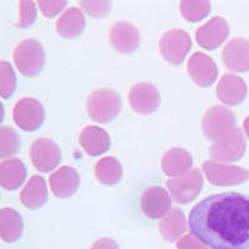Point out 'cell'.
I'll return each mask as SVG.
<instances>
[{
  "label": "cell",
  "mask_w": 249,
  "mask_h": 249,
  "mask_svg": "<svg viewBox=\"0 0 249 249\" xmlns=\"http://www.w3.org/2000/svg\"><path fill=\"white\" fill-rule=\"evenodd\" d=\"M192 234L212 249H249V196L212 195L191 210Z\"/></svg>",
  "instance_id": "1"
},
{
  "label": "cell",
  "mask_w": 249,
  "mask_h": 249,
  "mask_svg": "<svg viewBox=\"0 0 249 249\" xmlns=\"http://www.w3.org/2000/svg\"><path fill=\"white\" fill-rule=\"evenodd\" d=\"M121 97L112 89H97L89 95L86 111L92 121L108 124L116 119L121 111Z\"/></svg>",
  "instance_id": "2"
},
{
  "label": "cell",
  "mask_w": 249,
  "mask_h": 249,
  "mask_svg": "<svg viewBox=\"0 0 249 249\" xmlns=\"http://www.w3.org/2000/svg\"><path fill=\"white\" fill-rule=\"evenodd\" d=\"M46 56L43 45L36 39H25L20 41L14 50V62L20 74L34 77L43 71Z\"/></svg>",
  "instance_id": "3"
},
{
  "label": "cell",
  "mask_w": 249,
  "mask_h": 249,
  "mask_svg": "<svg viewBox=\"0 0 249 249\" xmlns=\"http://www.w3.org/2000/svg\"><path fill=\"white\" fill-rule=\"evenodd\" d=\"M235 128V115L224 106L208 108L202 119V131L211 141L217 142Z\"/></svg>",
  "instance_id": "4"
},
{
  "label": "cell",
  "mask_w": 249,
  "mask_h": 249,
  "mask_svg": "<svg viewBox=\"0 0 249 249\" xmlns=\"http://www.w3.org/2000/svg\"><path fill=\"white\" fill-rule=\"evenodd\" d=\"M192 48L188 33L182 29H171L160 39L159 49L163 59L171 65H181Z\"/></svg>",
  "instance_id": "5"
},
{
  "label": "cell",
  "mask_w": 249,
  "mask_h": 249,
  "mask_svg": "<svg viewBox=\"0 0 249 249\" xmlns=\"http://www.w3.org/2000/svg\"><path fill=\"white\" fill-rule=\"evenodd\" d=\"M203 184V175L199 168H192L184 175L166 182L170 195L178 204H187L197 198Z\"/></svg>",
  "instance_id": "6"
},
{
  "label": "cell",
  "mask_w": 249,
  "mask_h": 249,
  "mask_svg": "<svg viewBox=\"0 0 249 249\" xmlns=\"http://www.w3.org/2000/svg\"><path fill=\"white\" fill-rule=\"evenodd\" d=\"M13 120L18 127L25 132H34L45 121V108L35 97H24L15 104Z\"/></svg>",
  "instance_id": "7"
},
{
  "label": "cell",
  "mask_w": 249,
  "mask_h": 249,
  "mask_svg": "<svg viewBox=\"0 0 249 249\" xmlns=\"http://www.w3.org/2000/svg\"><path fill=\"white\" fill-rule=\"evenodd\" d=\"M247 142L241 128L235 127L210 147L211 159L215 162H238L246 152Z\"/></svg>",
  "instance_id": "8"
},
{
  "label": "cell",
  "mask_w": 249,
  "mask_h": 249,
  "mask_svg": "<svg viewBox=\"0 0 249 249\" xmlns=\"http://www.w3.org/2000/svg\"><path fill=\"white\" fill-rule=\"evenodd\" d=\"M202 171L208 182L214 186H238L249 179V171L246 168L215 161H204Z\"/></svg>",
  "instance_id": "9"
},
{
  "label": "cell",
  "mask_w": 249,
  "mask_h": 249,
  "mask_svg": "<svg viewBox=\"0 0 249 249\" xmlns=\"http://www.w3.org/2000/svg\"><path fill=\"white\" fill-rule=\"evenodd\" d=\"M30 159L34 167L41 173L54 171L61 161V150L54 140L41 137L33 142Z\"/></svg>",
  "instance_id": "10"
},
{
  "label": "cell",
  "mask_w": 249,
  "mask_h": 249,
  "mask_svg": "<svg viewBox=\"0 0 249 249\" xmlns=\"http://www.w3.org/2000/svg\"><path fill=\"white\" fill-rule=\"evenodd\" d=\"M128 102L135 112L140 115H151L160 108L161 93L152 82L142 81L130 90Z\"/></svg>",
  "instance_id": "11"
},
{
  "label": "cell",
  "mask_w": 249,
  "mask_h": 249,
  "mask_svg": "<svg viewBox=\"0 0 249 249\" xmlns=\"http://www.w3.org/2000/svg\"><path fill=\"white\" fill-rule=\"evenodd\" d=\"M141 210L150 219L163 218L172 210V198L170 193L161 186L148 187L142 193Z\"/></svg>",
  "instance_id": "12"
},
{
  "label": "cell",
  "mask_w": 249,
  "mask_h": 249,
  "mask_svg": "<svg viewBox=\"0 0 249 249\" xmlns=\"http://www.w3.org/2000/svg\"><path fill=\"white\" fill-rule=\"evenodd\" d=\"M230 35V25L221 17L210 19L204 25L196 30V40L206 50H215Z\"/></svg>",
  "instance_id": "13"
},
{
  "label": "cell",
  "mask_w": 249,
  "mask_h": 249,
  "mask_svg": "<svg viewBox=\"0 0 249 249\" xmlns=\"http://www.w3.org/2000/svg\"><path fill=\"white\" fill-rule=\"evenodd\" d=\"M110 40L113 49L121 54L136 53L141 44V35L135 25L128 21H116L110 31Z\"/></svg>",
  "instance_id": "14"
},
{
  "label": "cell",
  "mask_w": 249,
  "mask_h": 249,
  "mask_svg": "<svg viewBox=\"0 0 249 249\" xmlns=\"http://www.w3.org/2000/svg\"><path fill=\"white\" fill-rule=\"evenodd\" d=\"M187 71L199 88H210L218 77L217 65L212 57L198 51L190 57Z\"/></svg>",
  "instance_id": "15"
},
{
  "label": "cell",
  "mask_w": 249,
  "mask_h": 249,
  "mask_svg": "<svg viewBox=\"0 0 249 249\" xmlns=\"http://www.w3.org/2000/svg\"><path fill=\"white\" fill-rule=\"evenodd\" d=\"M218 100L227 106H238L243 104L248 93L246 82L237 75L226 74L221 77L215 89Z\"/></svg>",
  "instance_id": "16"
},
{
  "label": "cell",
  "mask_w": 249,
  "mask_h": 249,
  "mask_svg": "<svg viewBox=\"0 0 249 249\" xmlns=\"http://www.w3.org/2000/svg\"><path fill=\"white\" fill-rule=\"evenodd\" d=\"M223 61L227 69L235 72L249 71V39L234 37L223 49Z\"/></svg>",
  "instance_id": "17"
},
{
  "label": "cell",
  "mask_w": 249,
  "mask_h": 249,
  "mask_svg": "<svg viewBox=\"0 0 249 249\" xmlns=\"http://www.w3.org/2000/svg\"><path fill=\"white\" fill-rule=\"evenodd\" d=\"M50 188L56 198H69L76 193L80 186V175L74 167L62 166L50 175Z\"/></svg>",
  "instance_id": "18"
},
{
  "label": "cell",
  "mask_w": 249,
  "mask_h": 249,
  "mask_svg": "<svg viewBox=\"0 0 249 249\" xmlns=\"http://www.w3.org/2000/svg\"><path fill=\"white\" fill-rule=\"evenodd\" d=\"M80 146L89 156L96 157L107 152L111 147V139L107 131L99 126H86L79 135Z\"/></svg>",
  "instance_id": "19"
},
{
  "label": "cell",
  "mask_w": 249,
  "mask_h": 249,
  "mask_svg": "<svg viewBox=\"0 0 249 249\" xmlns=\"http://www.w3.org/2000/svg\"><path fill=\"white\" fill-rule=\"evenodd\" d=\"M28 176L25 164L17 157L3 160L0 163V186L3 190L13 192L23 186Z\"/></svg>",
  "instance_id": "20"
},
{
  "label": "cell",
  "mask_w": 249,
  "mask_h": 249,
  "mask_svg": "<svg viewBox=\"0 0 249 249\" xmlns=\"http://www.w3.org/2000/svg\"><path fill=\"white\" fill-rule=\"evenodd\" d=\"M192 164V155L182 147L171 148L164 153L161 160V167L163 173L173 178L191 171Z\"/></svg>",
  "instance_id": "21"
},
{
  "label": "cell",
  "mask_w": 249,
  "mask_h": 249,
  "mask_svg": "<svg viewBox=\"0 0 249 249\" xmlns=\"http://www.w3.org/2000/svg\"><path fill=\"white\" fill-rule=\"evenodd\" d=\"M48 199V184L41 176H33L20 192V201L28 210H39Z\"/></svg>",
  "instance_id": "22"
},
{
  "label": "cell",
  "mask_w": 249,
  "mask_h": 249,
  "mask_svg": "<svg viewBox=\"0 0 249 249\" xmlns=\"http://www.w3.org/2000/svg\"><path fill=\"white\" fill-rule=\"evenodd\" d=\"M86 19L79 8H69L56 21L57 34L66 39H75L85 30Z\"/></svg>",
  "instance_id": "23"
},
{
  "label": "cell",
  "mask_w": 249,
  "mask_h": 249,
  "mask_svg": "<svg viewBox=\"0 0 249 249\" xmlns=\"http://www.w3.org/2000/svg\"><path fill=\"white\" fill-rule=\"evenodd\" d=\"M159 230L167 242H178L187 230V219L183 211L172 208L160 221Z\"/></svg>",
  "instance_id": "24"
},
{
  "label": "cell",
  "mask_w": 249,
  "mask_h": 249,
  "mask_svg": "<svg viewBox=\"0 0 249 249\" xmlns=\"http://www.w3.org/2000/svg\"><path fill=\"white\" fill-rule=\"evenodd\" d=\"M24 231L23 218L13 208H1L0 211V237L5 243L19 241Z\"/></svg>",
  "instance_id": "25"
},
{
  "label": "cell",
  "mask_w": 249,
  "mask_h": 249,
  "mask_svg": "<svg viewBox=\"0 0 249 249\" xmlns=\"http://www.w3.org/2000/svg\"><path fill=\"white\" fill-rule=\"evenodd\" d=\"M122 166L112 156L102 157L95 166V178L104 186H115L122 178Z\"/></svg>",
  "instance_id": "26"
},
{
  "label": "cell",
  "mask_w": 249,
  "mask_h": 249,
  "mask_svg": "<svg viewBox=\"0 0 249 249\" xmlns=\"http://www.w3.org/2000/svg\"><path fill=\"white\" fill-rule=\"evenodd\" d=\"M211 12V3L207 0H184L181 1L182 17L190 23H198Z\"/></svg>",
  "instance_id": "27"
},
{
  "label": "cell",
  "mask_w": 249,
  "mask_h": 249,
  "mask_svg": "<svg viewBox=\"0 0 249 249\" xmlns=\"http://www.w3.org/2000/svg\"><path fill=\"white\" fill-rule=\"evenodd\" d=\"M20 137L17 131L10 126H3L0 128V157L12 159L20 150Z\"/></svg>",
  "instance_id": "28"
},
{
  "label": "cell",
  "mask_w": 249,
  "mask_h": 249,
  "mask_svg": "<svg viewBox=\"0 0 249 249\" xmlns=\"http://www.w3.org/2000/svg\"><path fill=\"white\" fill-rule=\"evenodd\" d=\"M17 90V75L8 61H0V93L3 99H9Z\"/></svg>",
  "instance_id": "29"
},
{
  "label": "cell",
  "mask_w": 249,
  "mask_h": 249,
  "mask_svg": "<svg viewBox=\"0 0 249 249\" xmlns=\"http://www.w3.org/2000/svg\"><path fill=\"white\" fill-rule=\"evenodd\" d=\"M79 5L81 6V9L86 14L90 15L91 18H96V19L107 17L108 13L111 12V8H112V3L105 1V0H97V1L82 0L79 3Z\"/></svg>",
  "instance_id": "30"
},
{
  "label": "cell",
  "mask_w": 249,
  "mask_h": 249,
  "mask_svg": "<svg viewBox=\"0 0 249 249\" xmlns=\"http://www.w3.org/2000/svg\"><path fill=\"white\" fill-rule=\"evenodd\" d=\"M19 5H20V18H19V21L17 23V26L21 29L30 28V26L35 23V20H36L37 18L36 5H35L34 1H31V0H24V1H20Z\"/></svg>",
  "instance_id": "31"
},
{
  "label": "cell",
  "mask_w": 249,
  "mask_h": 249,
  "mask_svg": "<svg viewBox=\"0 0 249 249\" xmlns=\"http://www.w3.org/2000/svg\"><path fill=\"white\" fill-rule=\"evenodd\" d=\"M40 8V12L43 13L44 17L46 18H54L56 15H59L60 13L66 8L68 5V1H64V0H56V1H53V0H41L37 3Z\"/></svg>",
  "instance_id": "32"
},
{
  "label": "cell",
  "mask_w": 249,
  "mask_h": 249,
  "mask_svg": "<svg viewBox=\"0 0 249 249\" xmlns=\"http://www.w3.org/2000/svg\"><path fill=\"white\" fill-rule=\"evenodd\" d=\"M176 247L178 249H211L206 243H203L198 237H196L192 233L183 235L176 243Z\"/></svg>",
  "instance_id": "33"
},
{
  "label": "cell",
  "mask_w": 249,
  "mask_h": 249,
  "mask_svg": "<svg viewBox=\"0 0 249 249\" xmlns=\"http://www.w3.org/2000/svg\"><path fill=\"white\" fill-rule=\"evenodd\" d=\"M90 249H120V247L112 238H100L99 241L92 244Z\"/></svg>",
  "instance_id": "34"
},
{
  "label": "cell",
  "mask_w": 249,
  "mask_h": 249,
  "mask_svg": "<svg viewBox=\"0 0 249 249\" xmlns=\"http://www.w3.org/2000/svg\"><path fill=\"white\" fill-rule=\"evenodd\" d=\"M243 128H244V131H246L247 137H248V139H249V116L246 117V120H244Z\"/></svg>",
  "instance_id": "35"
}]
</instances>
